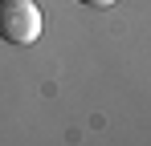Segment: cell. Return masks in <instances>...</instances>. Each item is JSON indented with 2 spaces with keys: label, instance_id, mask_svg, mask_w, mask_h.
I'll list each match as a JSON object with an SVG mask.
<instances>
[{
  "label": "cell",
  "instance_id": "cell-1",
  "mask_svg": "<svg viewBox=\"0 0 151 146\" xmlns=\"http://www.w3.org/2000/svg\"><path fill=\"white\" fill-rule=\"evenodd\" d=\"M41 8L33 0H0V41L8 45H33L41 37Z\"/></svg>",
  "mask_w": 151,
  "mask_h": 146
},
{
  "label": "cell",
  "instance_id": "cell-2",
  "mask_svg": "<svg viewBox=\"0 0 151 146\" xmlns=\"http://www.w3.org/2000/svg\"><path fill=\"white\" fill-rule=\"evenodd\" d=\"M78 4H86V8H110V4H119V0H78Z\"/></svg>",
  "mask_w": 151,
  "mask_h": 146
}]
</instances>
